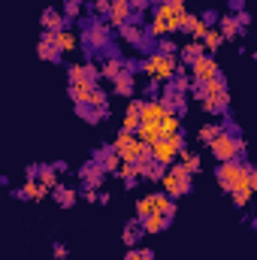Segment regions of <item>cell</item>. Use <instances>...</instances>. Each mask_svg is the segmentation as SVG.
I'll return each mask as SVG.
<instances>
[{"label": "cell", "instance_id": "cell-1", "mask_svg": "<svg viewBox=\"0 0 257 260\" xmlns=\"http://www.w3.org/2000/svg\"><path fill=\"white\" fill-rule=\"evenodd\" d=\"M245 139L239 136V133H230V130L224 127L212 142H209V151H212V157L221 164V160H236V157H242L245 154Z\"/></svg>", "mask_w": 257, "mask_h": 260}, {"label": "cell", "instance_id": "cell-2", "mask_svg": "<svg viewBox=\"0 0 257 260\" xmlns=\"http://www.w3.org/2000/svg\"><path fill=\"white\" fill-rule=\"evenodd\" d=\"M160 188H164V194L167 197H185V194H191V188H194V176L179 164V160H173L167 170H164V176H160Z\"/></svg>", "mask_w": 257, "mask_h": 260}, {"label": "cell", "instance_id": "cell-3", "mask_svg": "<svg viewBox=\"0 0 257 260\" xmlns=\"http://www.w3.org/2000/svg\"><path fill=\"white\" fill-rule=\"evenodd\" d=\"M254 167L248 164V160H242V157H236V160H221L218 164V170H215V179H218V185H221V191H233L248 173H251Z\"/></svg>", "mask_w": 257, "mask_h": 260}, {"label": "cell", "instance_id": "cell-4", "mask_svg": "<svg viewBox=\"0 0 257 260\" xmlns=\"http://www.w3.org/2000/svg\"><path fill=\"white\" fill-rule=\"evenodd\" d=\"M142 73L151 79V82H170L176 76V67H179V58L176 55H160V52H151L145 61H142Z\"/></svg>", "mask_w": 257, "mask_h": 260}, {"label": "cell", "instance_id": "cell-5", "mask_svg": "<svg viewBox=\"0 0 257 260\" xmlns=\"http://www.w3.org/2000/svg\"><path fill=\"white\" fill-rule=\"evenodd\" d=\"M185 148V136L182 133H173V136H160V139H154L151 142V160L154 164H160V167H170L176 157H179V151Z\"/></svg>", "mask_w": 257, "mask_h": 260}, {"label": "cell", "instance_id": "cell-6", "mask_svg": "<svg viewBox=\"0 0 257 260\" xmlns=\"http://www.w3.org/2000/svg\"><path fill=\"white\" fill-rule=\"evenodd\" d=\"M142 145H145V142H139L136 133H127V130H118L115 139H112V148H115V154L121 157V164H133V160L139 157Z\"/></svg>", "mask_w": 257, "mask_h": 260}, {"label": "cell", "instance_id": "cell-7", "mask_svg": "<svg viewBox=\"0 0 257 260\" xmlns=\"http://www.w3.org/2000/svg\"><path fill=\"white\" fill-rule=\"evenodd\" d=\"M82 34H85V46H91V49H106L109 40H112V27L106 21H100V18L85 21L82 24Z\"/></svg>", "mask_w": 257, "mask_h": 260}, {"label": "cell", "instance_id": "cell-8", "mask_svg": "<svg viewBox=\"0 0 257 260\" xmlns=\"http://www.w3.org/2000/svg\"><path fill=\"white\" fill-rule=\"evenodd\" d=\"M154 15H160V18L170 24V34H179L182 24H185V18H188V9L179 6V3H167V0H160V3H154Z\"/></svg>", "mask_w": 257, "mask_h": 260}, {"label": "cell", "instance_id": "cell-9", "mask_svg": "<svg viewBox=\"0 0 257 260\" xmlns=\"http://www.w3.org/2000/svg\"><path fill=\"white\" fill-rule=\"evenodd\" d=\"M215 76H221V67L218 61L206 52V55H200L197 61H191V79L194 82H209V79H215Z\"/></svg>", "mask_w": 257, "mask_h": 260}, {"label": "cell", "instance_id": "cell-10", "mask_svg": "<svg viewBox=\"0 0 257 260\" xmlns=\"http://www.w3.org/2000/svg\"><path fill=\"white\" fill-rule=\"evenodd\" d=\"M164 115H167V109L160 106V100H142V106H139V124L142 127H157L164 121Z\"/></svg>", "mask_w": 257, "mask_h": 260}, {"label": "cell", "instance_id": "cell-11", "mask_svg": "<svg viewBox=\"0 0 257 260\" xmlns=\"http://www.w3.org/2000/svg\"><path fill=\"white\" fill-rule=\"evenodd\" d=\"M254 188H257V173L251 170L233 191H230V197H233V206H239V209H245L248 203H251V194H254Z\"/></svg>", "mask_w": 257, "mask_h": 260}, {"label": "cell", "instance_id": "cell-12", "mask_svg": "<svg viewBox=\"0 0 257 260\" xmlns=\"http://www.w3.org/2000/svg\"><path fill=\"white\" fill-rule=\"evenodd\" d=\"M200 106H203V112H206V115H221V112H227V106H230V91L224 88V91L206 94V97L200 100Z\"/></svg>", "mask_w": 257, "mask_h": 260}, {"label": "cell", "instance_id": "cell-13", "mask_svg": "<svg viewBox=\"0 0 257 260\" xmlns=\"http://www.w3.org/2000/svg\"><path fill=\"white\" fill-rule=\"evenodd\" d=\"M79 179H82V188H100L103 185V179H106V173H103V167L97 164V160H88V164H82V170H79Z\"/></svg>", "mask_w": 257, "mask_h": 260}, {"label": "cell", "instance_id": "cell-14", "mask_svg": "<svg viewBox=\"0 0 257 260\" xmlns=\"http://www.w3.org/2000/svg\"><path fill=\"white\" fill-rule=\"evenodd\" d=\"M133 18L130 12V0H109V15H106V24L109 27H121Z\"/></svg>", "mask_w": 257, "mask_h": 260}, {"label": "cell", "instance_id": "cell-15", "mask_svg": "<svg viewBox=\"0 0 257 260\" xmlns=\"http://www.w3.org/2000/svg\"><path fill=\"white\" fill-rule=\"evenodd\" d=\"M91 160H97V164L103 167V173H115V170L121 167V157L115 154V148H112V145H103V148H97Z\"/></svg>", "mask_w": 257, "mask_h": 260}, {"label": "cell", "instance_id": "cell-16", "mask_svg": "<svg viewBox=\"0 0 257 260\" xmlns=\"http://www.w3.org/2000/svg\"><path fill=\"white\" fill-rule=\"evenodd\" d=\"M118 30H121V40L130 43V46H136V49H139V46H145V43L151 40V37L139 27V21H127V24H121Z\"/></svg>", "mask_w": 257, "mask_h": 260}, {"label": "cell", "instance_id": "cell-17", "mask_svg": "<svg viewBox=\"0 0 257 260\" xmlns=\"http://www.w3.org/2000/svg\"><path fill=\"white\" fill-rule=\"evenodd\" d=\"M52 43H55V49H58L61 55H70V52H76V49H79V37H76L70 27L55 30V34H52Z\"/></svg>", "mask_w": 257, "mask_h": 260}, {"label": "cell", "instance_id": "cell-18", "mask_svg": "<svg viewBox=\"0 0 257 260\" xmlns=\"http://www.w3.org/2000/svg\"><path fill=\"white\" fill-rule=\"evenodd\" d=\"M133 88H136V82H133V73H130V70H121V73L112 79V94H118V97H130Z\"/></svg>", "mask_w": 257, "mask_h": 260}, {"label": "cell", "instance_id": "cell-19", "mask_svg": "<svg viewBox=\"0 0 257 260\" xmlns=\"http://www.w3.org/2000/svg\"><path fill=\"white\" fill-rule=\"evenodd\" d=\"M37 55H40L43 61H61V52H58L55 43H52V30H46V34L40 37V43H37Z\"/></svg>", "mask_w": 257, "mask_h": 260}, {"label": "cell", "instance_id": "cell-20", "mask_svg": "<svg viewBox=\"0 0 257 260\" xmlns=\"http://www.w3.org/2000/svg\"><path fill=\"white\" fill-rule=\"evenodd\" d=\"M139 227H142V233H160L170 227V218H164L160 212H151V215L139 218Z\"/></svg>", "mask_w": 257, "mask_h": 260}, {"label": "cell", "instance_id": "cell-21", "mask_svg": "<svg viewBox=\"0 0 257 260\" xmlns=\"http://www.w3.org/2000/svg\"><path fill=\"white\" fill-rule=\"evenodd\" d=\"M215 24H218V34H221V40H236V37L242 34V27L236 24V18H233V15H221Z\"/></svg>", "mask_w": 257, "mask_h": 260}, {"label": "cell", "instance_id": "cell-22", "mask_svg": "<svg viewBox=\"0 0 257 260\" xmlns=\"http://www.w3.org/2000/svg\"><path fill=\"white\" fill-rule=\"evenodd\" d=\"M139 106H142V100H130V103H127L124 118H121V130L133 133V130L139 127Z\"/></svg>", "mask_w": 257, "mask_h": 260}, {"label": "cell", "instance_id": "cell-23", "mask_svg": "<svg viewBox=\"0 0 257 260\" xmlns=\"http://www.w3.org/2000/svg\"><path fill=\"white\" fill-rule=\"evenodd\" d=\"M67 24H70V21L64 18L61 9H46V12H43V27H46V30L55 34V30H64Z\"/></svg>", "mask_w": 257, "mask_h": 260}, {"label": "cell", "instance_id": "cell-24", "mask_svg": "<svg viewBox=\"0 0 257 260\" xmlns=\"http://www.w3.org/2000/svg\"><path fill=\"white\" fill-rule=\"evenodd\" d=\"M46 194H49V188H43L37 179H24V185L18 188V197L21 200H43Z\"/></svg>", "mask_w": 257, "mask_h": 260}, {"label": "cell", "instance_id": "cell-25", "mask_svg": "<svg viewBox=\"0 0 257 260\" xmlns=\"http://www.w3.org/2000/svg\"><path fill=\"white\" fill-rule=\"evenodd\" d=\"M91 88H94V82H73V85H70V100H73L76 106H85L88 97H91Z\"/></svg>", "mask_w": 257, "mask_h": 260}, {"label": "cell", "instance_id": "cell-26", "mask_svg": "<svg viewBox=\"0 0 257 260\" xmlns=\"http://www.w3.org/2000/svg\"><path fill=\"white\" fill-rule=\"evenodd\" d=\"M121 70H124V58H118V55L112 52V55H109V58L103 61V67H100V76H103L106 82H112V79H115V76H118Z\"/></svg>", "mask_w": 257, "mask_h": 260}, {"label": "cell", "instance_id": "cell-27", "mask_svg": "<svg viewBox=\"0 0 257 260\" xmlns=\"http://www.w3.org/2000/svg\"><path fill=\"white\" fill-rule=\"evenodd\" d=\"M179 58H185L188 64L191 61H197L200 55H206V49H203V43L200 40H185V46H179V52H176Z\"/></svg>", "mask_w": 257, "mask_h": 260}, {"label": "cell", "instance_id": "cell-28", "mask_svg": "<svg viewBox=\"0 0 257 260\" xmlns=\"http://www.w3.org/2000/svg\"><path fill=\"white\" fill-rule=\"evenodd\" d=\"M37 176H40V179H37V182H40V185H43V188H49V191H52V188H58V185H61V176H58V170H55V167H46V164H43V167H40V170H37Z\"/></svg>", "mask_w": 257, "mask_h": 260}, {"label": "cell", "instance_id": "cell-29", "mask_svg": "<svg viewBox=\"0 0 257 260\" xmlns=\"http://www.w3.org/2000/svg\"><path fill=\"white\" fill-rule=\"evenodd\" d=\"M182 30L188 34V40H200V37L206 34V24H203V18H200V15H191V12H188V18H185Z\"/></svg>", "mask_w": 257, "mask_h": 260}, {"label": "cell", "instance_id": "cell-30", "mask_svg": "<svg viewBox=\"0 0 257 260\" xmlns=\"http://www.w3.org/2000/svg\"><path fill=\"white\" fill-rule=\"evenodd\" d=\"M176 160H179V164H182V167H185L191 176H197V173L203 170V160H200V154H194V151H188V148H182Z\"/></svg>", "mask_w": 257, "mask_h": 260}, {"label": "cell", "instance_id": "cell-31", "mask_svg": "<svg viewBox=\"0 0 257 260\" xmlns=\"http://www.w3.org/2000/svg\"><path fill=\"white\" fill-rule=\"evenodd\" d=\"M55 191V200L64 206V209H73L76 203H79V191L76 188H67V185H58V188H52Z\"/></svg>", "mask_w": 257, "mask_h": 260}, {"label": "cell", "instance_id": "cell-32", "mask_svg": "<svg viewBox=\"0 0 257 260\" xmlns=\"http://www.w3.org/2000/svg\"><path fill=\"white\" fill-rule=\"evenodd\" d=\"M173 133H182V115L179 112H167L160 121V136H173Z\"/></svg>", "mask_w": 257, "mask_h": 260}, {"label": "cell", "instance_id": "cell-33", "mask_svg": "<svg viewBox=\"0 0 257 260\" xmlns=\"http://www.w3.org/2000/svg\"><path fill=\"white\" fill-rule=\"evenodd\" d=\"M157 200H160V191L157 194H145L139 203H136V218H145L151 212H157Z\"/></svg>", "mask_w": 257, "mask_h": 260}, {"label": "cell", "instance_id": "cell-34", "mask_svg": "<svg viewBox=\"0 0 257 260\" xmlns=\"http://www.w3.org/2000/svg\"><path fill=\"white\" fill-rule=\"evenodd\" d=\"M200 43H203V49L212 55V52H218V49H221V43H224V40H221L218 27H206V34L200 37Z\"/></svg>", "mask_w": 257, "mask_h": 260}, {"label": "cell", "instance_id": "cell-35", "mask_svg": "<svg viewBox=\"0 0 257 260\" xmlns=\"http://www.w3.org/2000/svg\"><path fill=\"white\" fill-rule=\"evenodd\" d=\"M106 103H109V94H106L100 85H94V88H91V97H88V103H85V106H94V109H100V112H109V106H106Z\"/></svg>", "mask_w": 257, "mask_h": 260}, {"label": "cell", "instance_id": "cell-36", "mask_svg": "<svg viewBox=\"0 0 257 260\" xmlns=\"http://www.w3.org/2000/svg\"><path fill=\"white\" fill-rule=\"evenodd\" d=\"M148 37H151V40H160V37H173V34H170V24H167L160 15H151V21H148Z\"/></svg>", "mask_w": 257, "mask_h": 260}, {"label": "cell", "instance_id": "cell-37", "mask_svg": "<svg viewBox=\"0 0 257 260\" xmlns=\"http://www.w3.org/2000/svg\"><path fill=\"white\" fill-rule=\"evenodd\" d=\"M76 112H79V118H85L88 124H97V121H103L109 112H100V109H94V106H76Z\"/></svg>", "mask_w": 257, "mask_h": 260}, {"label": "cell", "instance_id": "cell-38", "mask_svg": "<svg viewBox=\"0 0 257 260\" xmlns=\"http://www.w3.org/2000/svg\"><path fill=\"white\" fill-rule=\"evenodd\" d=\"M221 130H224V124H221V121H209V124H203V127H200V133H197V136H200V142H206V145H209V142H212Z\"/></svg>", "mask_w": 257, "mask_h": 260}, {"label": "cell", "instance_id": "cell-39", "mask_svg": "<svg viewBox=\"0 0 257 260\" xmlns=\"http://www.w3.org/2000/svg\"><path fill=\"white\" fill-rule=\"evenodd\" d=\"M115 173H118V176L124 179V185H127V188H133V185L139 182V173H136V164H121V167H118Z\"/></svg>", "mask_w": 257, "mask_h": 260}, {"label": "cell", "instance_id": "cell-40", "mask_svg": "<svg viewBox=\"0 0 257 260\" xmlns=\"http://www.w3.org/2000/svg\"><path fill=\"white\" fill-rule=\"evenodd\" d=\"M139 233H142V227H139V218H133L127 227H124V245H130V248H133V245L139 242Z\"/></svg>", "mask_w": 257, "mask_h": 260}, {"label": "cell", "instance_id": "cell-41", "mask_svg": "<svg viewBox=\"0 0 257 260\" xmlns=\"http://www.w3.org/2000/svg\"><path fill=\"white\" fill-rule=\"evenodd\" d=\"M67 79H70V85H73V82H88V76H85V61L70 64V70H67Z\"/></svg>", "mask_w": 257, "mask_h": 260}, {"label": "cell", "instance_id": "cell-42", "mask_svg": "<svg viewBox=\"0 0 257 260\" xmlns=\"http://www.w3.org/2000/svg\"><path fill=\"white\" fill-rule=\"evenodd\" d=\"M157 212H160L164 218H173V215H176V203H173V197L160 194V200H157Z\"/></svg>", "mask_w": 257, "mask_h": 260}, {"label": "cell", "instance_id": "cell-43", "mask_svg": "<svg viewBox=\"0 0 257 260\" xmlns=\"http://www.w3.org/2000/svg\"><path fill=\"white\" fill-rule=\"evenodd\" d=\"M157 52H160V55H176L179 46H176L173 37H160V40H157Z\"/></svg>", "mask_w": 257, "mask_h": 260}, {"label": "cell", "instance_id": "cell-44", "mask_svg": "<svg viewBox=\"0 0 257 260\" xmlns=\"http://www.w3.org/2000/svg\"><path fill=\"white\" fill-rule=\"evenodd\" d=\"M79 12H82V3L79 0H67L64 3V18L70 21V18H79Z\"/></svg>", "mask_w": 257, "mask_h": 260}, {"label": "cell", "instance_id": "cell-45", "mask_svg": "<svg viewBox=\"0 0 257 260\" xmlns=\"http://www.w3.org/2000/svg\"><path fill=\"white\" fill-rule=\"evenodd\" d=\"M91 12L97 18H106L109 15V0H91Z\"/></svg>", "mask_w": 257, "mask_h": 260}, {"label": "cell", "instance_id": "cell-46", "mask_svg": "<svg viewBox=\"0 0 257 260\" xmlns=\"http://www.w3.org/2000/svg\"><path fill=\"white\" fill-rule=\"evenodd\" d=\"M85 76H88V82L97 85V79H100V67L94 64V61H85Z\"/></svg>", "mask_w": 257, "mask_h": 260}, {"label": "cell", "instance_id": "cell-47", "mask_svg": "<svg viewBox=\"0 0 257 260\" xmlns=\"http://www.w3.org/2000/svg\"><path fill=\"white\" fill-rule=\"evenodd\" d=\"M233 18H236V24H239L242 30H245V27H248V21H251V15H248L245 9H236V15H233Z\"/></svg>", "mask_w": 257, "mask_h": 260}, {"label": "cell", "instance_id": "cell-48", "mask_svg": "<svg viewBox=\"0 0 257 260\" xmlns=\"http://www.w3.org/2000/svg\"><path fill=\"white\" fill-rule=\"evenodd\" d=\"M164 170H167V167H160V164H154V167L148 170V176H145V179H148V182H160V176H164Z\"/></svg>", "mask_w": 257, "mask_h": 260}, {"label": "cell", "instance_id": "cell-49", "mask_svg": "<svg viewBox=\"0 0 257 260\" xmlns=\"http://www.w3.org/2000/svg\"><path fill=\"white\" fill-rule=\"evenodd\" d=\"M145 9H148L145 0H130V12H133V15H139V12H145Z\"/></svg>", "mask_w": 257, "mask_h": 260}, {"label": "cell", "instance_id": "cell-50", "mask_svg": "<svg viewBox=\"0 0 257 260\" xmlns=\"http://www.w3.org/2000/svg\"><path fill=\"white\" fill-rule=\"evenodd\" d=\"M52 254H55V260H64V257H67V245H64V242H55Z\"/></svg>", "mask_w": 257, "mask_h": 260}, {"label": "cell", "instance_id": "cell-51", "mask_svg": "<svg viewBox=\"0 0 257 260\" xmlns=\"http://www.w3.org/2000/svg\"><path fill=\"white\" fill-rule=\"evenodd\" d=\"M82 197H85L88 203H97V191H94V188H82Z\"/></svg>", "mask_w": 257, "mask_h": 260}, {"label": "cell", "instance_id": "cell-52", "mask_svg": "<svg viewBox=\"0 0 257 260\" xmlns=\"http://www.w3.org/2000/svg\"><path fill=\"white\" fill-rule=\"evenodd\" d=\"M139 260H154V251L151 248H139Z\"/></svg>", "mask_w": 257, "mask_h": 260}, {"label": "cell", "instance_id": "cell-53", "mask_svg": "<svg viewBox=\"0 0 257 260\" xmlns=\"http://www.w3.org/2000/svg\"><path fill=\"white\" fill-rule=\"evenodd\" d=\"M124 260H139V248L133 245V248H130V251H127V257H124Z\"/></svg>", "mask_w": 257, "mask_h": 260}, {"label": "cell", "instance_id": "cell-54", "mask_svg": "<svg viewBox=\"0 0 257 260\" xmlns=\"http://www.w3.org/2000/svg\"><path fill=\"white\" fill-rule=\"evenodd\" d=\"M167 3H179V6H185V0H167Z\"/></svg>", "mask_w": 257, "mask_h": 260}, {"label": "cell", "instance_id": "cell-55", "mask_svg": "<svg viewBox=\"0 0 257 260\" xmlns=\"http://www.w3.org/2000/svg\"><path fill=\"white\" fill-rule=\"evenodd\" d=\"M145 3H148V6H154V3H160V0H145Z\"/></svg>", "mask_w": 257, "mask_h": 260}, {"label": "cell", "instance_id": "cell-56", "mask_svg": "<svg viewBox=\"0 0 257 260\" xmlns=\"http://www.w3.org/2000/svg\"><path fill=\"white\" fill-rule=\"evenodd\" d=\"M79 3H82V0H79Z\"/></svg>", "mask_w": 257, "mask_h": 260}]
</instances>
